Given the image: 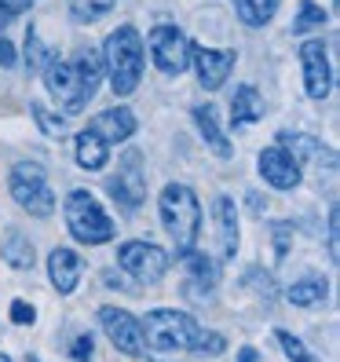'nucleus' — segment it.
Segmentation results:
<instances>
[{"label": "nucleus", "mask_w": 340, "mask_h": 362, "mask_svg": "<svg viewBox=\"0 0 340 362\" xmlns=\"http://www.w3.org/2000/svg\"><path fill=\"white\" fill-rule=\"evenodd\" d=\"M0 66H15V45L8 37H0Z\"/></svg>", "instance_id": "obj_33"}, {"label": "nucleus", "mask_w": 340, "mask_h": 362, "mask_svg": "<svg viewBox=\"0 0 340 362\" xmlns=\"http://www.w3.org/2000/svg\"><path fill=\"white\" fill-rule=\"evenodd\" d=\"M274 340H279V348L286 351V358H293V362H318V358L304 348V340L293 337L289 329H274Z\"/></svg>", "instance_id": "obj_26"}, {"label": "nucleus", "mask_w": 340, "mask_h": 362, "mask_svg": "<svg viewBox=\"0 0 340 362\" xmlns=\"http://www.w3.org/2000/svg\"><path fill=\"white\" fill-rule=\"evenodd\" d=\"M102 74L110 77V88L114 95H132L143 81V66H146V48H143V37L136 26H117L102 45Z\"/></svg>", "instance_id": "obj_2"}, {"label": "nucleus", "mask_w": 340, "mask_h": 362, "mask_svg": "<svg viewBox=\"0 0 340 362\" xmlns=\"http://www.w3.org/2000/svg\"><path fill=\"white\" fill-rule=\"evenodd\" d=\"M0 257H4V264L15 267V271H30L37 264L33 242L26 238V234H18V230H8L4 234V242H0Z\"/></svg>", "instance_id": "obj_19"}, {"label": "nucleus", "mask_w": 340, "mask_h": 362, "mask_svg": "<svg viewBox=\"0 0 340 362\" xmlns=\"http://www.w3.org/2000/svg\"><path fill=\"white\" fill-rule=\"evenodd\" d=\"M0 362H11V355H0Z\"/></svg>", "instance_id": "obj_35"}, {"label": "nucleus", "mask_w": 340, "mask_h": 362, "mask_svg": "<svg viewBox=\"0 0 340 362\" xmlns=\"http://www.w3.org/2000/svg\"><path fill=\"white\" fill-rule=\"evenodd\" d=\"M88 132L99 136L106 146L110 143H124L129 136H136V114L129 106H110V110H102L88 121Z\"/></svg>", "instance_id": "obj_14"}, {"label": "nucleus", "mask_w": 340, "mask_h": 362, "mask_svg": "<svg viewBox=\"0 0 340 362\" xmlns=\"http://www.w3.org/2000/svg\"><path fill=\"white\" fill-rule=\"evenodd\" d=\"M260 355L257 351H252V348H242V355H238V362H257Z\"/></svg>", "instance_id": "obj_34"}, {"label": "nucleus", "mask_w": 340, "mask_h": 362, "mask_svg": "<svg viewBox=\"0 0 340 362\" xmlns=\"http://www.w3.org/2000/svg\"><path fill=\"white\" fill-rule=\"evenodd\" d=\"M151 362H161V358H151Z\"/></svg>", "instance_id": "obj_37"}, {"label": "nucleus", "mask_w": 340, "mask_h": 362, "mask_svg": "<svg viewBox=\"0 0 340 362\" xmlns=\"http://www.w3.org/2000/svg\"><path fill=\"white\" fill-rule=\"evenodd\" d=\"M190 45L194 40H187V33L180 26H154L151 30V55L158 62V70L168 74V77H180L187 66H190Z\"/></svg>", "instance_id": "obj_8"}, {"label": "nucleus", "mask_w": 340, "mask_h": 362, "mask_svg": "<svg viewBox=\"0 0 340 362\" xmlns=\"http://www.w3.org/2000/svg\"><path fill=\"white\" fill-rule=\"evenodd\" d=\"M158 212H161V223L168 230V238L176 245V257L194 252L198 234H201V202H198L194 190L187 183H168L158 198Z\"/></svg>", "instance_id": "obj_3"}, {"label": "nucleus", "mask_w": 340, "mask_h": 362, "mask_svg": "<svg viewBox=\"0 0 340 362\" xmlns=\"http://www.w3.org/2000/svg\"><path fill=\"white\" fill-rule=\"evenodd\" d=\"M106 11H114V0H70L74 23H95Z\"/></svg>", "instance_id": "obj_25"}, {"label": "nucleus", "mask_w": 340, "mask_h": 362, "mask_svg": "<svg viewBox=\"0 0 340 362\" xmlns=\"http://www.w3.org/2000/svg\"><path fill=\"white\" fill-rule=\"evenodd\" d=\"M190 62L198 70V81L205 92H216L223 88V81L235 70V52H216V48H201V45H190Z\"/></svg>", "instance_id": "obj_13"}, {"label": "nucleus", "mask_w": 340, "mask_h": 362, "mask_svg": "<svg viewBox=\"0 0 340 362\" xmlns=\"http://www.w3.org/2000/svg\"><path fill=\"white\" fill-rule=\"evenodd\" d=\"M282 0H235V11L245 26H267Z\"/></svg>", "instance_id": "obj_23"}, {"label": "nucleus", "mask_w": 340, "mask_h": 362, "mask_svg": "<svg viewBox=\"0 0 340 362\" xmlns=\"http://www.w3.org/2000/svg\"><path fill=\"white\" fill-rule=\"evenodd\" d=\"M102 59L92 48H81L74 59H52L45 66V88L66 114H81L99 92Z\"/></svg>", "instance_id": "obj_1"}, {"label": "nucleus", "mask_w": 340, "mask_h": 362, "mask_svg": "<svg viewBox=\"0 0 340 362\" xmlns=\"http://www.w3.org/2000/svg\"><path fill=\"white\" fill-rule=\"evenodd\" d=\"M117 267L129 271L136 282L146 286H158L168 271V252L158 242H146V238H132L117 249Z\"/></svg>", "instance_id": "obj_7"}, {"label": "nucleus", "mask_w": 340, "mask_h": 362, "mask_svg": "<svg viewBox=\"0 0 340 362\" xmlns=\"http://www.w3.org/2000/svg\"><path fill=\"white\" fill-rule=\"evenodd\" d=\"M52 59H55V55H52L45 45H40V40H37V30L30 26V33H26V62H30V70H45Z\"/></svg>", "instance_id": "obj_28"}, {"label": "nucleus", "mask_w": 340, "mask_h": 362, "mask_svg": "<svg viewBox=\"0 0 340 362\" xmlns=\"http://www.w3.org/2000/svg\"><path fill=\"white\" fill-rule=\"evenodd\" d=\"M30 106H33V121L40 124V132H45V136H52V139L66 136V117H62V114H52L45 103H30Z\"/></svg>", "instance_id": "obj_24"}, {"label": "nucleus", "mask_w": 340, "mask_h": 362, "mask_svg": "<svg viewBox=\"0 0 340 362\" xmlns=\"http://www.w3.org/2000/svg\"><path fill=\"white\" fill-rule=\"evenodd\" d=\"M139 161H143L139 151H124L117 161V173L106 176V190H110V198L121 209H139L146 198V173Z\"/></svg>", "instance_id": "obj_9"}, {"label": "nucleus", "mask_w": 340, "mask_h": 362, "mask_svg": "<svg viewBox=\"0 0 340 362\" xmlns=\"http://www.w3.org/2000/svg\"><path fill=\"white\" fill-rule=\"evenodd\" d=\"M99 326H102V333L110 337V344H114L121 355L143 358L146 344H143V326H139L136 315H129L124 308H114V304H102V308H99Z\"/></svg>", "instance_id": "obj_10"}, {"label": "nucleus", "mask_w": 340, "mask_h": 362, "mask_svg": "<svg viewBox=\"0 0 340 362\" xmlns=\"http://www.w3.org/2000/svg\"><path fill=\"white\" fill-rule=\"evenodd\" d=\"M257 168H260V176H264L274 190H296V187H300V180H304L300 161H296L286 146H279V143L267 146V151H260Z\"/></svg>", "instance_id": "obj_11"}, {"label": "nucleus", "mask_w": 340, "mask_h": 362, "mask_svg": "<svg viewBox=\"0 0 340 362\" xmlns=\"http://www.w3.org/2000/svg\"><path fill=\"white\" fill-rule=\"evenodd\" d=\"M264 117V99L257 88H238L235 92V103H230V124L235 129H242V124H252V121H260Z\"/></svg>", "instance_id": "obj_20"}, {"label": "nucleus", "mask_w": 340, "mask_h": 362, "mask_svg": "<svg viewBox=\"0 0 340 362\" xmlns=\"http://www.w3.org/2000/svg\"><path fill=\"white\" fill-rule=\"evenodd\" d=\"M81 274H84L81 252H74L70 245H55V249L48 252V279H52V286H55L62 296L77 289Z\"/></svg>", "instance_id": "obj_15"}, {"label": "nucleus", "mask_w": 340, "mask_h": 362, "mask_svg": "<svg viewBox=\"0 0 340 362\" xmlns=\"http://www.w3.org/2000/svg\"><path fill=\"white\" fill-rule=\"evenodd\" d=\"M11 322H15V326H33V322H37L33 304H26V300H11Z\"/></svg>", "instance_id": "obj_32"}, {"label": "nucleus", "mask_w": 340, "mask_h": 362, "mask_svg": "<svg viewBox=\"0 0 340 362\" xmlns=\"http://www.w3.org/2000/svg\"><path fill=\"white\" fill-rule=\"evenodd\" d=\"M194 351H198V355H223V351H227V340H223V333H216V329H201L198 340H194Z\"/></svg>", "instance_id": "obj_29"}, {"label": "nucleus", "mask_w": 340, "mask_h": 362, "mask_svg": "<svg viewBox=\"0 0 340 362\" xmlns=\"http://www.w3.org/2000/svg\"><path fill=\"white\" fill-rule=\"evenodd\" d=\"M143 344L151 351H194V340L201 333V326L190 318L187 311H176V308H154L146 311L143 318Z\"/></svg>", "instance_id": "obj_5"}, {"label": "nucleus", "mask_w": 340, "mask_h": 362, "mask_svg": "<svg viewBox=\"0 0 340 362\" xmlns=\"http://www.w3.org/2000/svg\"><path fill=\"white\" fill-rule=\"evenodd\" d=\"M74 158H77V165L84 168V173H99V168L110 161V146L84 129V132L74 136Z\"/></svg>", "instance_id": "obj_18"}, {"label": "nucleus", "mask_w": 340, "mask_h": 362, "mask_svg": "<svg viewBox=\"0 0 340 362\" xmlns=\"http://www.w3.org/2000/svg\"><path fill=\"white\" fill-rule=\"evenodd\" d=\"M326 23V11L315 4V0H300V15L293 23V33H307V30H318Z\"/></svg>", "instance_id": "obj_27"}, {"label": "nucleus", "mask_w": 340, "mask_h": 362, "mask_svg": "<svg viewBox=\"0 0 340 362\" xmlns=\"http://www.w3.org/2000/svg\"><path fill=\"white\" fill-rule=\"evenodd\" d=\"M212 216H216V238H220V257L235 260L238 252V209L227 194H216L212 202Z\"/></svg>", "instance_id": "obj_16"}, {"label": "nucleus", "mask_w": 340, "mask_h": 362, "mask_svg": "<svg viewBox=\"0 0 340 362\" xmlns=\"http://www.w3.org/2000/svg\"><path fill=\"white\" fill-rule=\"evenodd\" d=\"M183 260H187V274H190V282H194L198 289H205V293L216 289V282H220L216 260H209L205 252H187Z\"/></svg>", "instance_id": "obj_22"}, {"label": "nucleus", "mask_w": 340, "mask_h": 362, "mask_svg": "<svg viewBox=\"0 0 340 362\" xmlns=\"http://www.w3.org/2000/svg\"><path fill=\"white\" fill-rule=\"evenodd\" d=\"M8 190H11L15 205L23 212H30V216H37V220H48L55 212V194L48 187V176H45V168L33 165V161H18L11 168Z\"/></svg>", "instance_id": "obj_6"}, {"label": "nucleus", "mask_w": 340, "mask_h": 362, "mask_svg": "<svg viewBox=\"0 0 340 362\" xmlns=\"http://www.w3.org/2000/svg\"><path fill=\"white\" fill-rule=\"evenodd\" d=\"M62 216H66V230L74 234V242L81 245H106L114 242L117 223L110 220V212L99 205V198L92 190H70L62 202Z\"/></svg>", "instance_id": "obj_4"}, {"label": "nucleus", "mask_w": 340, "mask_h": 362, "mask_svg": "<svg viewBox=\"0 0 340 362\" xmlns=\"http://www.w3.org/2000/svg\"><path fill=\"white\" fill-rule=\"evenodd\" d=\"M300 66H304V88L311 99L322 103L333 92V70H329V55L322 40H304L300 45Z\"/></svg>", "instance_id": "obj_12"}, {"label": "nucleus", "mask_w": 340, "mask_h": 362, "mask_svg": "<svg viewBox=\"0 0 340 362\" xmlns=\"http://www.w3.org/2000/svg\"><path fill=\"white\" fill-rule=\"evenodd\" d=\"M30 4H33V0H0V30L11 26L23 11H30Z\"/></svg>", "instance_id": "obj_30"}, {"label": "nucleus", "mask_w": 340, "mask_h": 362, "mask_svg": "<svg viewBox=\"0 0 340 362\" xmlns=\"http://www.w3.org/2000/svg\"><path fill=\"white\" fill-rule=\"evenodd\" d=\"M190 117H194V124H198V132H201L205 146H209V151L216 154V158H230V154H235V146H230V139L223 136L220 121H216V106H212V103L194 106V110H190Z\"/></svg>", "instance_id": "obj_17"}, {"label": "nucleus", "mask_w": 340, "mask_h": 362, "mask_svg": "<svg viewBox=\"0 0 340 362\" xmlns=\"http://www.w3.org/2000/svg\"><path fill=\"white\" fill-rule=\"evenodd\" d=\"M92 355H95L92 337H88V333H81L74 344H70V358H74V362H92Z\"/></svg>", "instance_id": "obj_31"}, {"label": "nucleus", "mask_w": 340, "mask_h": 362, "mask_svg": "<svg viewBox=\"0 0 340 362\" xmlns=\"http://www.w3.org/2000/svg\"><path fill=\"white\" fill-rule=\"evenodd\" d=\"M326 293H329L326 279H318V274H304L300 282H293V286L286 289V300L296 304V308H315V304L326 300Z\"/></svg>", "instance_id": "obj_21"}, {"label": "nucleus", "mask_w": 340, "mask_h": 362, "mask_svg": "<svg viewBox=\"0 0 340 362\" xmlns=\"http://www.w3.org/2000/svg\"><path fill=\"white\" fill-rule=\"evenodd\" d=\"M30 362H40V358H37V355H30Z\"/></svg>", "instance_id": "obj_36"}]
</instances>
